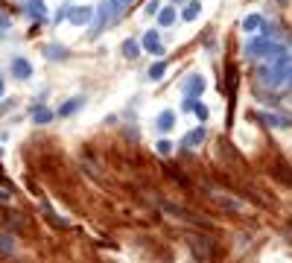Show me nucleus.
<instances>
[{"mask_svg":"<svg viewBox=\"0 0 292 263\" xmlns=\"http://www.w3.org/2000/svg\"><path fill=\"white\" fill-rule=\"evenodd\" d=\"M190 248H193V257L199 263H207L216 254V243H213L210 237H205V234H193V237H190Z\"/></svg>","mask_w":292,"mask_h":263,"instance_id":"1","label":"nucleus"},{"mask_svg":"<svg viewBox=\"0 0 292 263\" xmlns=\"http://www.w3.org/2000/svg\"><path fill=\"white\" fill-rule=\"evenodd\" d=\"M210 199L216 202V205H222L225 210H231V213H242L245 210V205L242 202H237V199H231L228 193H219V190H210Z\"/></svg>","mask_w":292,"mask_h":263,"instance_id":"2","label":"nucleus"},{"mask_svg":"<svg viewBox=\"0 0 292 263\" xmlns=\"http://www.w3.org/2000/svg\"><path fill=\"white\" fill-rule=\"evenodd\" d=\"M12 76H15V79H30V76H33V65H30L24 56L12 59Z\"/></svg>","mask_w":292,"mask_h":263,"instance_id":"3","label":"nucleus"},{"mask_svg":"<svg viewBox=\"0 0 292 263\" xmlns=\"http://www.w3.org/2000/svg\"><path fill=\"white\" fill-rule=\"evenodd\" d=\"M68 18H70V24L82 27V24H88V21H91V9H88V6H73V9L68 12Z\"/></svg>","mask_w":292,"mask_h":263,"instance_id":"4","label":"nucleus"},{"mask_svg":"<svg viewBox=\"0 0 292 263\" xmlns=\"http://www.w3.org/2000/svg\"><path fill=\"white\" fill-rule=\"evenodd\" d=\"M202 91H205L202 76H190V82L184 85V94H187V97H196V94H202Z\"/></svg>","mask_w":292,"mask_h":263,"instance_id":"5","label":"nucleus"},{"mask_svg":"<svg viewBox=\"0 0 292 263\" xmlns=\"http://www.w3.org/2000/svg\"><path fill=\"white\" fill-rule=\"evenodd\" d=\"M143 47H146V50H152L155 56H161V53H164L161 41H158V33H146V38H143Z\"/></svg>","mask_w":292,"mask_h":263,"instance_id":"6","label":"nucleus"},{"mask_svg":"<svg viewBox=\"0 0 292 263\" xmlns=\"http://www.w3.org/2000/svg\"><path fill=\"white\" fill-rule=\"evenodd\" d=\"M82 103H85V97H73V100H68V105H62V108H59V114H62V117H68V114H73L76 108H82Z\"/></svg>","mask_w":292,"mask_h":263,"instance_id":"7","label":"nucleus"},{"mask_svg":"<svg viewBox=\"0 0 292 263\" xmlns=\"http://www.w3.org/2000/svg\"><path fill=\"white\" fill-rule=\"evenodd\" d=\"M202 140H205V129H202V126H199V129H193V132H190L187 138H184V146H196V143H202Z\"/></svg>","mask_w":292,"mask_h":263,"instance_id":"8","label":"nucleus"},{"mask_svg":"<svg viewBox=\"0 0 292 263\" xmlns=\"http://www.w3.org/2000/svg\"><path fill=\"white\" fill-rule=\"evenodd\" d=\"M260 120L269 123V126H277V129H286V126H292V120H286V117H275V114H263Z\"/></svg>","mask_w":292,"mask_h":263,"instance_id":"9","label":"nucleus"},{"mask_svg":"<svg viewBox=\"0 0 292 263\" xmlns=\"http://www.w3.org/2000/svg\"><path fill=\"white\" fill-rule=\"evenodd\" d=\"M33 120L38 123V126H44V123L53 120V111H50V108H35V111H33Z\"/></svg>","mask_w":292,"mask_h":263,"instance_id":"10","label":"nucleus"},{"mask_svg":"<svg viewBox=\"0 0 292 263\" xmlns=\"http://www.w3.org/2000/svg\"><path fill=\"white\" fill-rule=\"evenodd\" d=\"M172 123H175V114H172V111H164V114L158 117V129H161V132H170Z\"/></svg>","mask_w":292,"mask_h":263,"instance_id":"11","label":"nucleus"},{"mask_svg":"<svg viewBox=\"0 0 292 263\" xmlns=\"http://www.w3.org/2000/svg\"><path fill=\"white\" fill-rule=\"evenodd\" d=\"M242 27H245V33H257L260 27H263V18H260V15H248Z\"/></svg>","mask_w":292,"mask_h":263,"instance_id":"12","label":"nucleus"},{"mask_svg":"<svg viewBox=\"0 0 292 263\" xmlns=\"http://www.w3.org/2000/svg\"><path fill=\"white\" fill-rule=\"evenodd\" d=\"M44 53H47L50 59H65V56H68V50H65V47H56V44H47V47H44Z\"/></svg>","mask_w":292,"mask_h":263,"instance_id":"13","label":"nucleus"},{"mask_svg":"<svg viewBox=\"0 0 292 263\" xmlns=\"http://www.w3.org/2000/svg\"><path fill=\"white\" fill-rule=\"evenodd\" d=\"M123 53H126V59H138V53H140L138 41H126L123 44Z\"/></svg>","mask_w":292,"mask_h":263,"instance_id":"14","label":"nucleus"},{"mask_svg":"<svg viewBox=\"0 0 292 263\" xmlns=\"http://www.w3.org/2000/svg\"><path fill=\"white\" fill-rule=\"evenodd\" d=\"M199 12H202V6H199V3H187V6H184V21H196Z\"/></svg>","mask_w":292,"mask_h":263,"instance_id":"15","label":"nucleus"},{"mask_svg":"<svg viewBox=\"0 0 292 263\" xmlns=\"http://www.w3.org/2000/svg\"><path fill=\"white\" fill-rule=\"evenodd\" d=\"M15 251V237H0V254Z\"/></svg>","mask_w":292,"mask_h":263,"instance_id":"16","label":"nucleus"},{"mask_svg":"<svg viewBox=\"0 0 292 263\" xmlns=\"http://www.w3.org/2000/svg\"><path fill=\"white\" fill-rule=\"evenodd\" d=\"M164 73H167V65H164V62H158V65L149 68V79H161Z\"/></svg>","mask_w":292,"mask_h":263,"instance_id":"17","label":"nucleus"},{"mask_svg":"<svg viewBox=\"0 0 292 263\" xmlns=\"http://www.w3.org/2000/svg\"><path fill=\"white\" fill-rule=\"evenodd\" d=\"M275 170H277V178H283L286 184H292V170H289V167H283V164H277Z\"/></svg>","mask_w":292,"mask_h":263,"instance_id":"18","label":"nucleus"},{"mask_svg":"<svg viewBox=\"0 0 292 263\" xmlns=\"http://www.w3.org/2000/svg\"><path fill=\"white\" fill-rule=\"evenodd\" d=\"M30 12H33L35 18L44 15V0H30Z\"/></svg>","mask_w":292,"mask_h":263,"instance_id":"19","label":"nucleus"},{"mask_svg":"<svg viewBox=\"0 0 292 263\" xmlns=\"http://www.w3.org/2000/svg\"><path fill=\"white\" fill-rule=\"evenodd\" d=\"M158 21H161L164 27H170L172 21H175V12H172V9H164V12H161V18H158Z\"/></svg>","mask_w":292,"mask_h":263,"instance_id":"20","label":"nucleus"},{"mask_svg":"<svg viewBox=\"0 0 292 263\" xmlns=\"http://www.w3.org/2000/svg\"><path fill=\"white\" fill-rule=\"evenodd\" d=\"M158 152H161V155H170V152H172V143L161 140V143H158Z\"/></svg>","mask_w":292,"mask_h":263,"instance_id":"21","label":"nucleus"},{"mask_svg":"<svg viewBox=\"0 0 292 263\" xmlns=\"http://www.w3.org/2000/svg\"><path fill=\"white\" fill-rule=\"evenodd\" d=\"M111 3H114V6H129L132 0H111Z\"/></svg>","mask_w":292,"mask_h":263,"instance_id":"22","label":"nucleus"},{"mask_svg":"<svg viewBox=\"0 0 292 263\" xmlns=\"http://www.w3.org/2000/svg\"><path fill=\"white\" fill-rule=\"evenodd\" d=\"M0 94H3V79H0Z\"/></svg>","mask_w":292,"mask_h":263,"instance_id":"23","label":"nucleus"},{"mask_svg":"<svg viewBox=\"0 0 292 263\" xmlns=\"http://www.w3.org/2000/svg\"><path fill=\"white\" fill-rule=\"evenodd\" d=\"M172 3H181V0H172Z\"/></svg>","mask_w":292,"mask_h":263,"instance_id":"24","label":"nucleus"},{"mask_svg":"<svg viewBox=\"0 0 292 263\" xmlns=\"http://www.w3.org/2000/svg\"><path fill=\"white\" fill-rule=\"evenodd\" d=\"M0 6H3V0H0Z\"/></svg>","mask_w":292,"mask_h":263,"instance_id":"25","label":"nucleus"}]
</instances>
